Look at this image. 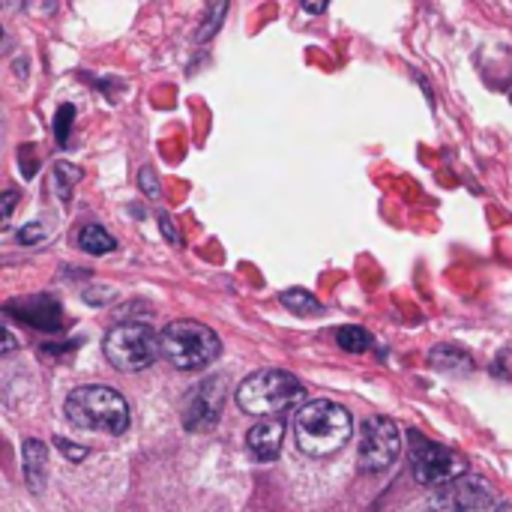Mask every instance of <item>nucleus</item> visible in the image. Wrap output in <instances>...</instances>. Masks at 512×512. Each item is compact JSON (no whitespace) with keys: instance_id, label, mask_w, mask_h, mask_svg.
<instances>
[{"instance_id":"1","label":"nucleus","mask_w":512,"mask_h":512,"mask_svg":"<svg viewBox=\"0 0 512 512\" xmlns=\"http://www.w3.org/2000/svg\"><path fill=\"white\" fill-rule=\"evenodd\" d=\"M237 405L243 414L279 420L288 411H303L309 405V390L297 375L285 369H258L240 381Z\"/></svg>"},{"instance_id":"2","label":"nucleus","mask_w":512,"mask_h":512,"mask_svg":"<svg viewBox=\"0 0 512 512\" xmlns=\"http://www.w3.org/2000/svg\"><path fill=\"white\" fill-rule=\"evenodd\" d=\"M354 435V420L351 414L327 399H312L303 411H297L294 420V441L300 453L312 459H324L339 453Z\"/></svg>"},{"instance_id":"3","label":"nucleus","mask_w":512,"mask_h":512,"mask_svg":"<svg viewBox=\"0 0 512 512\" xmlns=\"http://www.w3.org/2000/svg\"><path fill=\"white\" fill-rule=\"evenodd\" d=\"M66 420L81 432H102V435H123L132 423L129 402L111 387H78L66 396L63 405Z\"/></svg>"},{"instance_id":"4","label":"nucleus","mask_w":512,"mask_h":512,"mask_svg":"<svg viewBox=\"0 0 512 512\" xmlns=\"http://www.w3.org/2000/svg\"><path fill=\"white\" fill-rule=\"evenodd\" d=\"M162 357L180 372H204L216 363L222 342L201 321H174L159 333Z\"/></svg>"},{"instance_id":"5","label":"nucleus","mask_w":512,"mask_h":512,"mask_svg":"<svg viewBox=\"0 0 512 512\" xmlns=\"http://www.w3.org/2000/svg\"><path fill=\"white\" fill-rule=\"evenodd\" d=\"M102 351H105V360L114 369H120V372H144L159 360L162 342L147 324L123 321V324L108 330V336L102 342Z\"/></svg>"},{"instance_id":"6","label":"nucleus","mask_w":512,"mask_h":512,"mask_svg":"<svg viewBox=\"0 0 512 512\" xmlns=\"http://www.w3.org/2000/svg\"><path fill=\"white\" fill-rule=\"evenodd\" d=\"M408 441H411V450H408L411 471H414V480L420 486L441 489V486H447V483H453V480L468 474V462L456 450H450L444 444H435V441H426L417 432H411Z\"/></svg>"},{"instance_id":"7","label":"nucleus","mask_w":512,"mask_h":512,"mask_svg":"<svg viewBox=\"0 0 512 512\" xmlns=\"http://www.w3.org/2000/svg\"><path fill=\"white\" fill-rule=\"evenodd\" d=\"M402 453V429L390 417H369L360 429V456L357 468L363 474H384L396 465Z\"/></svg>"},{"instance_id":"8","label":"nucleus","mask_w":512,"mask_h":512,"mask_svg":"<svg viewBox=\"0 0 512 512\" xmlns=\"http://www.w3.org/2000/svg\"><path fill=\"white\" fill-rule=\"evenodd\" d=\"M429 510L432 512H498L495 492L486 480L480 477H459L441 489L432 492L429 498Z\"/></svg>"},{"instance_id":"9","label":"nucleus","mask_w":512,"mask_h":512,"mask_svg":"<svg viewBox=\"0 0 512 512\" xmlns=\"http://www.w3.org/2000/svg\"><path fill=\"white\" fill-rule=\"evenodd\" d=\"M222 405H225V381L222 378H207V381L195 384L186 393L183 411H180L186 432H210L222 417Z\"/></svg>"},{"instance_id":"10","label":"nucleus","mask_w":512,"mask_h":512,"mask_svg":"<svg viewBox=\"0 0 512 512\" xmlns=\"http://www.w3.org/2000/svg\"><path fill=\"white\" fill-rule=\"evenodd\" d=\"M6 315H9V318H18V321L36 327V330H48V333L60 330V321H63V318H60L57 300H54V297H45V294H39V297H24V300L9 303V306H6Z\"/></svg>"},{"instance_id":"11","label":"nucleus","mask_w":512,"mask_h":512,"mask_svg":"<svg viewBox=\"0 0 512 512\" xmlns=\"http://www.w3.org/2000/svg\"><path fill=\"white\" fill-rule=\"evenodd\" d=\"M282 441H285V423L282 420H261L246 435L252 456L261 462H273L282 450Z\"/></svg>"},{"instance_id":"12","label":"nucleus","mask_w":512,"mask_h":512,"mask_svg":"<svg viewBox=\"0 0 512 512\" xmlns=\"http://www.w3.org/2000/svg\"><path fill=\"white\" fill-rule=\"evenodd\" d=\"M21 465H24V480L33 492L42 489L45 471H48V450L42 441H24L21 447Z\"/></svg>"},{"instance_id":"13","label":"nucleus","mask_w":512,"mask_h":512,"mask_svg":"<svg viewBox=\"0 0 512 512\" xmlns=\"http://www.w3.org/2000/svg\"><path fill=\"white\" fill-rule=\"evenodd\" d=\"M429 363H432L435 369H441V372H471V369H474L471 354L462 351V348H453V345H438V348H432Z\"/></svg>"},{"instance_id":"14","label":"nucleus","mask_w":512,"mask_h":512,"mask_svg":"<svg viewBox=\"0 0 512 512\" xmlns=\"http://www.w3.org/2000/svg\"><path fill=\"white\" fill-rule=\"evenodd\" d=\"M78 249L87 252V255H108V252L117 249V240H114L102 225L90 222V225H84V228L78 231Z\"/></svg>"},{"instance_id":"15","label":"nucleus","mask_w":512,"mask_h":512,"mask_svg":"<svg viewBox=\"0 0 512 512\" xmlns=\"http://www.w3.org/2000/svg\"><path fill=\"white\" fill-rule=\"evenodd\" d=\"M336 342H339V348H345L348 354H366V351L372 348V333L363 330V327L348 324V327H339V330H336Z\"/></svg>"},{"instance_id":"16","label":"nucleus","mask_w":512,"mask_h":512,"mask_svg":"<svg viewBox=\"0 0 512 512\" xmlns=\"http://www.w3.org/2000/svg\"><path fill=\"white\" fill-rule=\"evenodd\" d=\"M81 180V171L75 168V165H69V162H57L54 168H51V183H54V192H57V198H69L72 195V186Z\"/></svg>"},{"instance_id":"17","label":"nucleus","mask_w":512,"mask_h":512,"mask_svg":"<svg viewBox=\"0 0 512 512\" xmlns=\"http://www.w3.org/2000/svg\"><path fill=\"white\" fill-rule=\"evenodd\" d=\"M279 303L282 306H288L291 312H297V315H318L321 312V303L309 294V291H303V288H291V291H285L282 297H279Z\"/></svg>"},{"instance_id":"18","label":"nucleus","mask_w":512,"mask_h":512,"mask_svg":"<svg viewBox=\"0 0 512 512\" xmlns=\"http://www.w3.org/2000/svg\"><path fill=\"white\" fill-rule=\"evenodd\" d=\"M72 120H75V108H72V105H60L57 114H54V138H57L60 147H66V141H69V126H72Z\"/></svg>"},{"instance_id":"19","label":"nucleus","mask_w":512,"mask_h":512,"mask_svg":"<svg viewBox=\"0 0 512 512\" xmlns=\"http://www.w3.org/2000/svg\"><path fill=\"white\" fill-rule=\"evenodd\" d=\"M225 12H228V6H225V3L210 6V15H207V21H204L207 27H204V30H198V39H201V42H204L213 30H219V21H222V15H225Z\"/></svg>"},{"instance_id":"20","label":"nucleus","mask_w":512,"mask_h":512,"mask_svg":"<svg viewBox=\"0 0 512 512\" xmlns=\"http://www.w3.org/2000/svg\"><path fill=\"white\" fill-rule=\"evenodd\" d=\"M54 447L69 459V462H84V456H87V450L84 447H78V444H69V441H63V438H57L54 441Z\"/></svg>"},{"instance_id":"21","label":"nucleus","mask_w":512,"mask_h":512,"mask_svg":"<svg viewBox=\"0 0 512 512\" xmlns=\"http://www.w3.org/2000/svg\"><path fill=\"white\" fill-rule=\"evenodd\" d=\"M138 183H141V189H144L150 198H159V180H156L153 168H141V174H138Z\"/></svg>"},{"instance_id":"22","label":"nucleus","mask_w":512,"mask_h":512,"mask_svg":"<svg viewBox=\"0 0 512 512\" xmlns=\"http://www.w3.org/2000/svg\"><path fill=\"white\" fill-rule=\"evenodd\" d=\"M42 237H45L42 225H27V228L18 231V243H21V246H36Z\"/></svg>"},{"instance_id":"23","label":"nucleus","mask_w":512,"mask_h":512,"mask_svg":"<svg viewBox=\"0 0 512 512\" xmlns=\"http://www.w3.org/2000/svg\"><path fill=\"white\" fill-rule=\"evenodd\" d=\"M159 228H162V234H165L171 243H180V234H177V228H174V222H171L168 213H159Z\"/></svg>"},{"instance_id":"24","label":"nucleus","mask_w":512,"mask_h":512,"mask_svg":"<svg viewBox=\"0 0 512 512\" xmlns=\"http://www.w3.org/2000/svg\"><path fill=\"white\" fill-rule=\"evenodd\" d=\"M15 198H18V195H15V192L9 189V192H6V198H3V222H6V219L12 216V207H15Z\"/></svg>"},{"instance_id":"25","label":"nucleus","mask_w":512,"mask_h":512,"mask_svg":"<svg viewBox=\"0 0 512 512\" xmlns=\"http://www.w3.org/2000/svg\"><path fill=\"white\" fill-rule=\"evenodd\" d=\"M15 348V342H12V333L9 330H3V354H9Z\"/></svg>"},{"instance_id":"26","label":"nucleus","mask_w":512,"mask_h":512,"mask_svg":"<svg viewBox=\"0 0 512 512\" xmlns=\"http://www.w3.org/2000/svg\"><path fill=\"white\" fill-rule=\"evenodd\" d=\"M327 6H312V3H303V12H309V15H321Z\"/></svg>"},{"instance_id":"27","label":"nucleus","mask_w":512,"mask_h":512,"mask_svg":"<svg viewBox=\"0 0 512 512\" xmlns=\"http://www.w3.org/2000/svg\"><path fill=\"white\" fill-rule=\"evenodd\" d=\"M498 512H512V501L510 504H501V507H498Z\"/></svg>"}]
</instances>
